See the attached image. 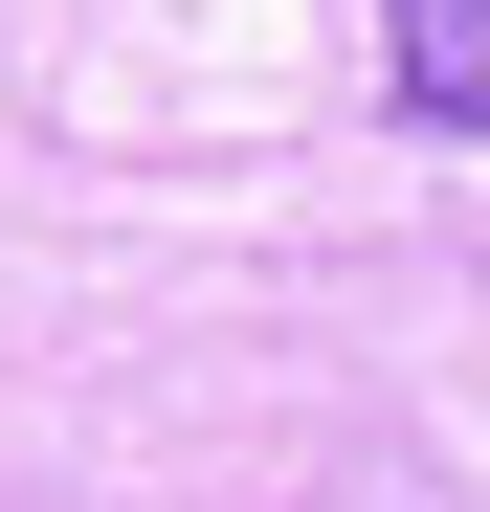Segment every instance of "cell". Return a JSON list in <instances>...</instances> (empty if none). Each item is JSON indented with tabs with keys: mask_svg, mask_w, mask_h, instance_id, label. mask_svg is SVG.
Wrapping results in <instances>:
<instances>
[{
	"mask_svg": "<svg viewBox=\"0 0 490 512\" xmlns=\"http://www.w3.org/2000/svg\"><path fill=\"white\" fill-rule=\"evenodd\" d=\"M379 90L424 134H490V0H379Z\"/></svg>",
	"mask_w": 490,
	"mask_h": 512,
	"instance_id": "1",
	"label": "cell"
},
{
	"mask_svg": "<svg viewBox=\"0 0 490 512\" xmlns=\"http://www.w3.org/2000/svg\"><path fill=\"white\" fill-rule=\"evenodd\" d=\"M312 512H446L424 468H335V490H312Z\"/></svg>",
	"mask_w": 490,
	"mask_h": 512,
	"instance_id": "2",
	"label": "cell"
}]
</instances>
